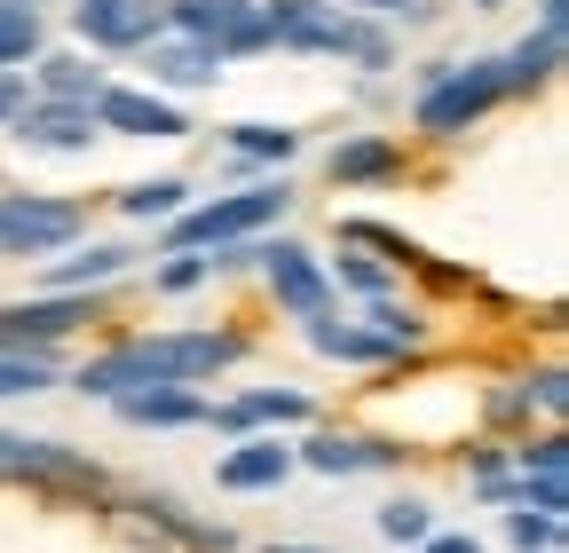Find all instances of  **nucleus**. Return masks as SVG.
<instances>
[{
  "mask_svg": "<svg viewBox=\"0 0 569 553\" xmlns=\"http://www.w3.org/2000/svg\"><path fill=\"white\" fill-rule=\"evenodd\" d=\"M380 530L396 545H427V506L419 499H396V506H380Z\"/></svg>",
  "mask_w": 569,
  "mask_h": 553,
  "instance_id": "nucleus-24",
  "label": "nucleus"
},
{
  "mask_svg": "<svg viewBox=\"0 0 569 553\" xmlns=\"http://www.w3.org/2000/svg\"><path fill=\"white\" fill-rule=\"evenodd\" d=\"M340 269H348V285H365V293L388 285V269H372V261H340Z\"/></svg>",
  "mask_w": 569,
  "mask_h": 553,
  "instance_id": "nucleus-30",
  "label": "nucleus"
},
{
  "mask_svg": "<svg viewBox=\"0 0 569 553\" xmlns=\"http://www.w3.org/2000/svg\"><path fill=\"white\" fill-rule=\"evenodd\" d=\"M269 553H317V545H269Z\"/></svg>",
  "mask_w": 569,
  "mask_h": 553,
  "instance_id": "nucleus-36",
  "label": "nucleus"
},
{
  "mask_svg": "<svg viewBox=\"0 0 569 553\" xmlns=\"http://www.w3.org/2000/svg\"><path fill=\"white\" fill-rule=\"evenodd\" d=\"M40 48V17L24 9V0H0V72H9V63H24Z\"/></svg>",
  "mask_w": 569,
  "mask_h": 553,
  "instance_id": "nucleus-20",
  "label": "nucleus"
},
{
  "mask_svg": "<svg viewBox=\"0 0 569 553\" xmlns=\"http://www.w3.org/2000/svg\"><path fill=\"white\" fill-rule=\"evenodd\" d=\"M24 143L32 151H88V103H24Z\"/></svg>",
  "mask_w": 569,
  "mask_h": 553,
  "instance_id": "nucleus-10",
  "label": "nucleus"
},
{
  "mask_svg": "<svg viewBox=\"0 0 569 553\" xmlns=\"http://www.w3.org/2000/svg\"><path fill=\"white\" fill-rule=\"evenodd\" d=\"M198 276H206V261H198V253H182V261H174V269H167V285H174V293H182V285H198Z\"/></svg>",
  "mask_w": 569,
  "mask_h": 553,
  "instance_id": "nucleus-31",
  "label": "nucleus"
},
{
  "mask_svg": "<svg viewBox=\"0 0 569 553\" xmlns=\"http://www.w3.org/2000/svg\"><path fill=\"white\" fill-rule=\"evenodd\" d=\"M213 72H222V56H213V48H198V40L151 48V80H167V88H206Z\"/></svg>",
  "mask_w": 569,
  "mask_h": 553,
  "instance_id": "nucleus-14",
  "label": "nucleus"
},
{
  "mask_svg": "<svg viewBox=\"0 0 569 553\" xmlns=\"http://www.w3.org/2000/svg\"><path fill=\"white\" fill-rule=\"evenodd\" d=\"M365 9H403V0H365Z\"/></svg>",
  "mask_w": 569,
  "mask_h": 553,
  "instance_id": "nucleus-37",
  "label": "nucleus"
},
{
  "mask_svg": "<svg viewBox=\"0 0 569 553\" xmlns=\"http://www.w3.org/2000/svg\"><path fill=\"white\" fill-rule=\"evenodd\" d=\"M419 553H482V545H475V537H427Z\"/></svg>",
  "mask_w": 569,
  "mask_h": 553,
  "instance_id": "nucleus-34",
  "label": "nucleus"
},
{
  "mask_svg": "<svg viewBox=\"0 0 569 553\" xmlns=\"http://www.w3.org/2000/svg\"><path fill=\"white\" fill-rule=\"evenodd\" d=\"M388 167H396L388 143H348V151H332V174H340V182H372V174H388Z\"/></svg>",
  "mask_w": 569,
  "mask_h": 553,
  "instance_id": "nucleus-22",
  "label": "nucleus"
},
{
  "mask_svg": "<svg viewBox=\"0 0 569 553\" xmlns=\"http://www.w3.org/2000/svg\"><path fill=\"white\" fill-rule=\"evenodd\" d=\"M372 324H380V340H388V349H396V340H419V316H403L396 301H380V309H372Z\"/></svg>",
  "mask_w": 569,
  "mask_h": 553,
  "instance_id": "nucleus-28",
  "label": "nucleus"
},
{
  "mask_svg": "<svg viewBox=\"0 0 569 553\" xmlns=\"http://www.w3.org/2000/svg\"><path fill=\"white\" fill-rule=\"evenodd\" d=\"M80 32L96 48H134L159 32V0H80Z\"/></svg>",
  "mask_w": 569,
  "mask_h": 553,
  "instance_id": "nucleus-9",
  "label": "nucleus"
},
{
  "mask_svg": "<svg viewBox=\"0 0 569 553\" xmlns=\"http://www.w3.org/2000/svg\"><path fill=\"white\" fill-rule=\"evenodd\" d=\"M309 340H317L325 356H348V364H380V356H396L380 332H348V324H332V316H317V324H309Z\"/></svg>",
  "mask_w": 569,
  "mask_h": 553,
  "instance_id": "nucleus-18",
  "label": "nucleus"
},
{
  "mask_svg": "<svg viewBox=\"0 0 569 553\" xmlns=\"http://www.w3.org/2000/svg\"><path fill=\"white\" fill-rule=\"evenodd\" d=\"M538 403H546V411H561V403H569V388H561V372H546V380H538Z\"/></svg>",
  "mask_w": 569,
  "mask_h": 553,
  "instance_id": "nucleus-33",
  "label": "nucleus"
},
{
  "mask_svg": "<svg viewBox=\"0 0 569 553\" xmlns=\"http://www.w3.org/2000/svg\"><path fill=\"white\" fill-rule=\"evenodd\" d=\"M24 111V88H17V72H0V119H17Z\"/></svg>",
  "mask_w": 569,
  "mask_h": 553,
  "instance_id": "nucleus-32",
  "label": "nucleus"
},
{
  "mask_svg": "<svg viewBox=\"0 0 569 553\" xmlns=\"http://www.w3.org/2000/svg\"><path fill=\"white\" fill-rule=\"evenodd\" d=\"M119 205H127L134 222H151V214H174V205H182V182H134Z\"/></svg>",
  "mask_w": 569,
  "mask_h": 553,
  "instance_id": "nucleus-23",
  "label": "nucleus"
},
{
  "mask_svg": "<svg viewBox=\"0 0 569 553\" xmlns=\"http://www.w3.org/2000/svg\"><path fill=\"white\" fill-rule=\"evenodd\" d=\"M515 545H522V553L553 545V522H546V514H515Z\"/></svg>",
  "mask_w": 569,
  "mask_h": 553,
  "instance_id": "nucleus-29",
  "label": "nucleus"
},
{
  "mask_svg": "<svg viewBox=\"0 0 569 553\" xmlns=\"http://www.w3.org/2000/svg\"><path fill=\"white\" fill-rule=\"evenodd\" d=\"M111 269H127L119 245H103V253H88V261H71V269H63V285H96V276H111Z\"/></svg>",
  "mask_w": 569,
  "mask_h": 553,
  "instance_id": "nucleus-27",
  "label": "nucleus"
},
{
  "mask_svg": "<svg viewBox=\"0 0 569 553\" xmlns=\"http://www.w3.org/2000/svg\"><path fill=\"white\" fill-rule=\"evenodd\" d=\"M96 119L119 127V134H182V119H174L159 95H134V88H103V95H96Z\"/></svg>",
  "mask_w": 569,
  "mask_h": 553,
  "instance_id": "nucleus-11",
  "label": "nucleus"
},
{
  "mask_svg": "<svg viewBox=\"0 0 569 553\" xmlns=\"http://www.w3.org/2000/svg\"><path fill=\"white\" fill-rule=\"evenodd\" d=\"M174 24H182L198 48H213V56H238V48H261V40H269L246 0H174Z\"/></svg>",
  "mask_w": 569,
  "mask_h": 553,
  "instance_id": "nucleus-6",
  "label": "nucleus"
},
{
  "mask_svg": "<svg viewBox=\"0 0 569 553\" xmlns=\"http://www.w3.org/2000/svg\"><path fill=\"white\" fill-rule=\"evenodd\" d=\"M261 32L284 40V48H317V56H356V63H388V32L332 9V0H269L261 9Z\"/></svg>",
  "mask_w": 569,
  "mask_h": 553,
  "instance_id": "nucleus-2",
  "label": "nucleus"
},
{
  "mask_svg": "<svg viewBox=\"0 0 569 553\" xmlns=\"http://www.w3.org/2000/svg\"><path fill=\"white\" fill-rule=\"evenodd\" d=\"M40 80H48L56 103H88V95H103V72H96V63H80V56H48Z\"/></svg>",
  "mask_w": 569,
  "mask_h": 553,
  "instance_id": "nucleus-19",
  "label": "nucleus"
},
{
  "mask_svg": "<svg viewBox=\"0 0 569 553\" xmlns=\"http://www.w3.org/2000/svg\"><path fill=\"white\" fill-rule=\"evenodd\" d=\"M222 364H238V340L230 332H159V340H134V349L103 356L80 372L88 395H142V388H174V380H213Z\"/></svg>",
  "mask_w": 569,
  "mask_h": 553,
  "instance_id": "nucleus-1",
  "label": "nucleus"
},
{
  "mask_svg": "<svg viewBox=\"0 0 569 553\" xmlns=\"http://www.w3.org/2000/svg\"><path fill=\"white\" fill-rule=\"evenodd\" d=\"M40 388H48L40 356H0V395H40Z\"/></svg>",
  "mask_w": 569,
  "mask_h": 553,
  "instance_id": "nucleus-26",
  "label": "nucleus"
},
{
  "mask_svg": "<svg viewBox=\"0 0 569 553\" xmlns=\"http://www.w3.org/2000/svg\"><path fill=\"white\" fill-rule=\"evenodd\" d=\"M80 238V214L56 198H0V245L9 253H56Z\"/></svg>",
  "mask_w": 569,
  "mask_h": 553,
  "instance_id": "nucleus-5",
  "label": "nucleus"
},
{
  "mask_svg": "<svg viewBox=\"0 0 569 553\" xmlns=\"http://www.w3.org/2000/svg\"><path fill=\"white\" fill-rule=\"evenodd\" d=\"M498 95H507L498 63H467V72H451L443 88H427V95H419V127H427V134H459V127H475Z\"/></svg>",
  "mask_w": 569,
  "mask_h": 553,
  "instance_id": "nucleus-3",
  "label": "nucleus"
},
{
  "mask_svg": "<svg viewBox=\"0 0 569 553\" xmlns=\"http://www.w3.org/2000/svg\"><path fill=\"white\" fill-rule=\"evenodd\" d=\"M0 474H88L80 459H63L40 435H0Z\"/></svg>",
  "mask_w": 569,
  "mask_h": 553,
  "instance_id": "nucleus-15",
  "label": "nucleus"
},
{
  "mask_svg": "<svg viewBox=\"0 0 569 553\" xmlns=\"http://www.w3.org/2000/svg\"><path fill=\"white\" fill-rule=\"evenodd\" d=\"M301 411H309L301 395H284V388L269 395V388H261V395H246V403H230V428H253V420H301Z\"/></svg>",
  "mask_w": 569,
  "mask_h": 553,
  "instance_id": "nucleus-21",
  "label": "nucleus"
},
{
  "mask_svg": "<svg viewBox=\"0 0 569 553\" xmlns=\"http://www.w3.org/2000/svg\"><path fill=\"white\" fill-rule=\"evenodd\" d=\"M230 143H238L246 159H293V127H238Z\"/></svg>",
  "mask_w": 569,
  "mask_h": 553,
  "instance_id": "nucleus-25",
  "label": "nucleus"
},
{
  "mask_svg": "<svg viewBox=\"0 0 569 553\" xmlns=\"http://www.w3.org/2000/svg\"><path fill=\"white\" fill-rule=\"evenodd\" d=\"M269 285H277V301L293 309V316H325L332 309V285H325V269L301 253V245H269Z\"/></svg>",
  "mask_w": 569,
  "mask_h": 553,
  "instance_id": "nucleus-8",
  "label": "nucleus"
},
{
  "mask_svg": "<svg viewBox=\"0 0 569 553\" xmlns=\"http://www.w3.org/2000/svg\"><path fill=\"white\" fill-rule=\"evenodd\" d=\"M309 466H325V474L396 466V443H372V435H317V443H309Z\"/></svg>",
  "mask_w": 569,
  "mask_h": 553,
  "instance_id": "nucleus-13",
  "label": "nucleus"
},
{
  "mask_svg": "<svg viewBox=\"0 0 569 553\" xmlns=\"http://www.w3.org/2000/svg\"><path fill=\"white\" fill-rule=\"evenodd\" d=\"M119 411L127 420H142V428H206L213 411L198 403V395H182V388H142V395H119Z\"/></svg>",
  "mask_w": 569,
  "mask_h": 553,
  "instance_id": "nucleus-12",
  "label": "nucleus"
},
{
  "mask_svg": "<svg viewBox=\"0 0 569 553\" xmlns=\"http://www.w3.org/2000/svg\"><path fill=\"white\" fill-rule=\"evenodd\" d=\"M277 214H284V190H238V198H213L198 214H182L174 245H222V238H246V230H261Z\"/></svg>",
  "mask_w": 569,
  "mask_h": 553,
  "instance_id": "nucleus-4",
  "label": "nucleus"
},
{
  "mask_svg": "<svg viewBox=\"0 0 569 553\" xmlns=\"http://www.w3.org/2000/svg\"><path fill=\"white\" fill-rule=\"evenodd\" d=\"M80 316H96L88 301H17V309H0V356H32V349H48V340H63Z\"/></svg>",
  "mask_w": 569,
  "mask_h": 553,
  "instance_id": "nucleus-7",
  "label": "nucleus"
},
{
  "mask_svg": "<svg viewBox=\"0 0 569 553\" xmlns=\"http://www.w3.org/2000/svg\"><path fill=\"white\" fill-rule=\"evenodd\" d=\"M553 63H561V32H538V40H522L507 63H498V80H507V88H538V80H553Z\"/></svg>",
  "mask_w": 569,
  "mask_h": 553,
  "instance_id": "nucleus-17",
  "label": "nucleus"
},
{
  "mask_svg": "<svg viewBox=\"0 0 569 553\" xmlns=\"http://www.w3.org/2000/svg\"><path fill=\"white\" fill-rule=\"evenodd\" d=\"M482 9H490V0H482Z\"/></svg>",
  "mask_w": 569,
  "mask_h": 553,
  "instance_id": "nucleus-38",
  "label": "nucleus"
},
{
  "mask_svg": "<svg viewBox=\"0 0 569 553\" xmlns=\"http://www.w3.org/2000/svg\"><path fill=\"white\" fill-rule=\"evenodd\" d=\"M561 9H569V0H538V17H546L538 32H561Z\"/></svg>",
  "mask_w": 569,
  "mask_h": 553,
  "instance_id": "nucleus-35",
  "label": "nucleus"
},
{
  "mask_svg": "<svg viewBox=\"0 0 569 553\" xmlns=\"http://www.w3.org/2000/svg\"><path fill=\"white\" fill-rule=\"evenodd\" d=\"M284 466H293V459H284L277 443H246V451L222 459V482H230V491H269V482H284Z\"/></svg>",
  "mask_w": 569,
  "mask_h": 553,
  "instance_id": "nucleus-16",
  "label": "nucleus"
}]
</instances>
